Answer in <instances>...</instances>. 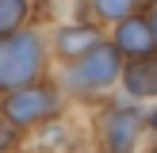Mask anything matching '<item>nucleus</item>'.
<instances>
[{
	"label": "nucleus",
	"instance_id": "0eeeda50",
	"mask_svg": "<svg viewBox=\"0 0 157 153\" xmlns=\"http://www.w3.org/2000/svg\"><path fill=\"white\" fill-rule=\"evenodd\" d=\"M58 46H61V54H84V50H92L96 46V35H92L88 27H69V31H61V38H58Z\"/></svg>",
	"mask_w": 157,
	"mask_h": 153
},
{
	"label": "nucleus",
	"instance_id": "1a4fd4ad",
	"mask_svg": "<svg viewBox=\"0 0 157 153\" xmlns=\"http://www.w3.org/2000/svg\"><path fill=\"white\" fill-rule=\"evenodd\" d=\"M96 8L107 15V19H123L130 12V0H96Z\"/></svg>",
	"mask_w": 157,
	"mask_h": 153
},
{
	"label": "nucleus",
	"instance_id": "6e6552de",
	"mask_svg": "<svg viewBox=\"0 0 157 153\" xmlns=\"http://www.w3.org/2000/svg\"><path fill=\"white\" fill-rule=\"evenodd\" d=\"M27 15V0H0V38L12 35Z\"/></svg>",
	"mask_w": 157,
	"mask_h": 153
},
{
	"label": "nucleus",
	"instance_id": "f8f14e48",
	"mask_svg": "<svg viewBox=\"0 0 157 153\" xmlns=\"http://www.w3.org/2000/svg\"><path fill=\"white\" fill-rule=\"evenodd\" d=\"M153 122H157V111H153Z\"/></svg>",
	"mask_w": 157,
	"mask_h": 153
},
{
	"label": "nucleus",
	"instance_id": "f03ea898",
	"mask_svg": "<svg viewBox=\"0 0 157 153\" xmlns=\"http://www.w3.org/2000/svg\"><path fill=\"white\" fill-rule=\"evenodd\" d=\"M119 76V50L115 46H92L77 58V65L69 69V80L84 92H96V88H107V84Z\"/></svg>",
	"mask_w": 157,
	"mask_h": 153
},
{
	"label": "nucleus",
	"instance_id": "39448f33",
	"mask_svg": "<svg viewBox=\"0 0 157 153\" xmlns=\"http://www.w3.org/2000/svg\"><path fill=\"white\" fill-rule=\"evenodd\" d=\"M119 50L134 54V58H150V50H153V31H150V23H142V19H123V27H119Z\"/></svg>",
	"mask_w": 157,
	"mask_h": 153
},
{
	"label": "nucleus",
	"instance_id": "9d476101",
	"mask_svg": "<svg viewBox=\"0 0 157 153\" xmlns=\"http://www.w3.org/2000/svg\"><path fill=\"white\" fill-rule=\"evenodd\" d=\"M12 145H15V130L8 126V122H0V153L12 149Z\"/></svg>",
	"mask_w": 157,
	"mask_h": 153
},
{
	"label": "nucleus",
	"instance_id": "7ed1b4c3",
	"mask_svg": "<svg viewBox=\"0 0 157 153\" xmlns=\"http://www.w3.org/2000/svg\"><path fill=\"white\" fill-rule=\"evenodd\" d=\"M58 107H61V99L54 96L50 88H23V92H15V96H8L4 115L15 126H31V122H42L46 115H54Z\"/></svg>",
	"mask_w": 157,
	"mask_h": 153
},
{
	"label": "nucleus",
	"instance_id": "423d86ee",
	"mask_svg": "<svg viewBox=\"0 0 157 153\" xmlns=\"http://www.w3.org/2000/svg\"><path fill=\"white\" fill-rule=\"evenodd\" d=\"M130 96H157V58H142L123 73Z\"/></svg>",
	"mask_w": 157,
	"mask_h": 153
},
{
	"label": "nucleus",
	"instance_id": "9b49d317",
	"mask_svg": "<svg viewBox=\"0 0 157 153\" xmlns=\"http://www.w3.org/2000/svg\"><path fill=\"white\" fill-rule=\"evenodd\" d=\"M150 31H153V42H157V15H153V23H150Z\"/></svg>",
	"mask_w": 157,
	"mask_h": 153
},
{
	"label": "nucleus",
	"instance_id": "20e7f679",
	"mask_svg": "<svg viewBox=\"0 0 157 153\" xmlns=\"http://www.w3.org/2000/svg\"><path fill=\"white\" fill-rule=\"evenodd\" d=\"M138 130H142V115L134 107H111L104 115V149L107 153H134Z\"/></svg>",
	"mask_w": 157,
	"mask_h": 153
},
{
	"label": "nucleus",
	"instance_id": "f257e3e1",
	"mask_svg": "<svg viewBox=\"0 0 157 153\" xmlns=\"http://www.w3.org/2000/svg\"><path fill=\"white\" fill-rule=\"evenodd\" d=\"M42 42L31 31H12L0 38V88H19L38 73Z\"/></svg>",
	"mask_w": 157,
	"mask_h": 153
}]
</instances>
